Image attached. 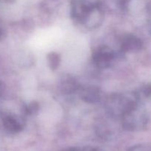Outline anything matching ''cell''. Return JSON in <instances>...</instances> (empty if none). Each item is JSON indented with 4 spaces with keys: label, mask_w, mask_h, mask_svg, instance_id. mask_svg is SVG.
<instances>
[{
    "label": "cell",
    "mask_w": 151,
    "mask_h": 151,
    "mask_svg": "<svg viewBox=\"0 0 151 151\" xmlns=\"http://www.w3.org/2000/svg\"><path fill=\"white\" fill-rule=\"evenodd\" d=\"M71 16L75 22L89 28L97 27L103 20L99 0H72Z\"/></svg>",
    "instance_id": "obj_1"
},
{
    "label": "cell",
    "mask_w": 151,
    "mask_h": 151,
    "mask_svg": "<svg viewBox=\"0 0 151 151\" xmlns=\"http://www.w3.org/2000/svg\"><path fill=\"white\" fill-rule=\"evenodd\" d=\"M138 100L137 93L112 94L106 102V109L113 116H122L137 108Z\"/></svg>",
    "instance_id": "obj_2"
},
{
    "label": "cell",
    "mask_w": 151,
    "mask_h": 151,
    "mask_svg": "<svg viewBox=\"0 0 151 151\" xmlns=\"http://www.w3.org/2000/svg\"><path fill=\"white\" fill-rule=\"evenodd\" d=\"M122 120V127L128 131H139L144 129L147 123V116L137 108L124 114Z\"/></svg>",
    "instance_id": "obj_3"
},
{
    "label": "cell",
    "mask_w": 151,
    "mask_h": 151,
    "mask_svg": "<svg viewBox=\"0 0 151 151\" xmlns=\"http://www.w3.org/2000/svg\"><path fill=\"white\" fill-rule=\"evenodd\" d=\"M114 58V52L107 46L99 47L92 53L93 62L100 69L110 67Z\"/></svg>",
    "instance_id": "obj_4"
},
{
    "label": "cell",
    "mask_w": 151,
    "mask_h": 151,
    "mask_svg": "<svg viewBox=\"0 0 151 151\" xmlns=\"http://www.w3.org/2000/svg\"><path fill=\"white\" fill-rule=\"evenodd\" d=\"M120 47L121 50L124 52H133L141 50L142 42L138 37L132 34H126L121 40Z\"/></svg>",
    "instance_id": "obj_5"
},
{
    "label": "cell",
    "mask_w": 151,
    "mask_h": 151,
    "mask_svg": "<svg viewBox=\"0 0 151 151\" xmlns=\"http://www.w3.org/2000/svg\"><path fill=\"white\" fill-rule=\"evenodd\" d=\"M80 97L87 103H96L101 98V91L97 86L83 87L80 91Z\"/></svg>",
    "instance_id": "obj_6"
},
{
    "label": "cell",
    "mask_w": 151,
    "mask_h": 151,
    "mask_svg": "<svg viewBox=\"0 0 151 151\" xmlns=\"http://www.w3.org/2000/svg\"><path fill=\"white\" fill-rule=\"evenodd\" d=\"M3 125L10 134H18L23 130L24 122L23 119L16 116L7 115L3 119Z\"/></svg>",
    "instance_id": "obj_7"
},
{
    "label": "cell",
    "mask_w": 151,
    "mask_h": 151,
    "mask_svg": "<svg viewBox=\"0 0 151 151\" xmlns=\"http://www.w3.org/2000/svg\"><path fill=\"white\" fill-rule=\"evenodd\" d=\"M79 88L76 80L71 75L63 76L60 81V88L64 94H72L76 91Z\"/></svg>",
    "instance_id": "obj_8"
},
{
    "label": "cell",
    "mask_w": 151,
    "mask_h": 151,
    "mask_svg": "<svg viewBox=\"0 0 151 151\" xmlns=\"http://www.w3.org/2000/svg\"><path fill=\"white\" fill-rule=\"evenodd\" d=\"M47 62L52 70H55L59 67L60 63V56L58 53L52 52L47 55Z\"/></svg>",
    "instance_id": "obj_9"
},
{
    "label": "cell",
    "mask_w": 151,
    "mask_h": 151,
    "mask_svg": "<svg viewBox=\"0 0 151 151\" xmlns=\"http://www.w3.org/2000/svg\"><path fill=\"white\" fill-rule=\"evenodd\" d=\"M40 109L39 104L38 102L32 101L28 103L24 109V112L26 115H33L38 112Z\"/></svg>",
    "instance_id": "obj_10"
},
{
    "label": "cell",
    "mask_w": 151,
    "mask_h": 151,
    "mask_svg": "<svg viewBox=\"0 0 151 151\" xmlns=\"http://www.w3.org/2000/svg\"><path fill=\"white\" fill-rule=\"evenodd\" d=\"M141 94H143L145 97H149L151 95V84L145 86L141 89Z\"/></svg>",
    "instance_id": "obj_11"
},
{
    "label": "cell",
    "mask_w": 151,
    "mask_h": 151,
    "mask_svg": "<svg viewBox=\"0 0 151 151\" xmlns=\"http://www.w3.org/2000/svg\"><path fill=\"white\" fill-rule=\"evenodd\" d=\"M60 151H84V147H68V148H65Z\"/></svg>",
    "instance_id": "obj_12"
},
{
    "label": "cell",
    "mask_w": 151,
    "mask_h": 151,
    "mask_svg": "<svg viewBox=\"0 0 151 151\" xmlns=\"http://www.w3.org/2000/svg\"><path fill=\"white\" fill-rule=\"evenodd\" d=\"M118 2H119V5L121 6L122 7H125L127 4L129 3V1L131 0H117Z\"/></svg>",
    "instance_id": "obj_13"
},
{
    "label": "cell",
    "mask_w": 151,
    "mask_h": 151,
    "mask_svg": "<svg viewBox=\"0 0 151 151\" xmlns=\"http://www.w3.org/2000/svg\"><path fill=\"white\" fill-rule=\"evenodd\" d=\"M3 91H4V85H3L2 82L0 81V96H1V94H2Z\"/></svg>",
    "instance_id": "obj_14"
},
{
    "label": "cell",
    "mask_w": 151,
    "mask_h": 151,
    "mask_svg": "<svg viewBox=\"0 0 151 151\" xmlns=\"http://www.w3.org/2000/svg\"><path fill=\"white\" fill-rule=\"evenodd\" d=\"M1 30H0V37H1Z\"/></svg>",
    "instance_id": "obj_15"
},
{
    "label": "cell",
    "mask_w": 151,
    "mask_h": 151,
    "mask_svg": "<svg viewBox=\"0 0 151 151\" xmlns=\"http://www.w3.org/2000/svg\"><path fill=\"white\" fill-rule=\"evenodd\" d=\"M150 26H151V20H150Z\"/></svg>",
    "instance_id": "obj_16"
}]
</instances>
